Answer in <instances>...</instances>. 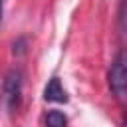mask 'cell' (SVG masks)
<instances>
[{
    "label": "cell",
    "instance_id": "cell-7",
    "mask_svg": "<svg viewBox=\"0 0 127 127\" xmlns=\"http://www.w3.org/2000/svg\"><path fill=\"white\" fill-rule=\"evenodd\" d=\"M2 14H4V0H0V24H2Z\"/></svg>",
    "mask_w": 127,
    "mask_h": 127
},
{
    "label": "cell",
    "instance_id": "cell-3",
    "mask_svg": "<svg viewBox=\"0 0 127 127\" xmlns=\"http://www.w3.org/2000/svg\"><path fill=\"white\" fill-rule=\"evenodd\" d=\"M44 99L46 101H52V103H67V91L64 89L60 77H52L46 87H44Z\"/></svg>",
    "mask_w": 127,
    "mask_h": 127
},
{
    "label": "cell",
    "instance_id": "cell-6",
    "mask_svg": "<svg viewBox=\"0 0 127 127\" xmlns=\"http://www.w3.org/2000/svg\"><path fill=\"white\" fill-rule=\"evenodd\" d=\"M12 48H14V54H24L26 52V38H18L14 44H12Z\"/></svg>",
    "mask_w": 127,
    "mask_h": 127
},
{
    "label": "cell",
    "instance_id": "cell-4",
    "mask_svg": "<svg viewBox=\"0 0 127 127\" xmlns=\"http://www.w3.org/2000/svg\"><path fill=\"white\" fill-rule=\"evenodd\" d=\"M44 121H46V127H67V117L58 109H50Z\"/></svg>",
    "mask_w": 127,
    "mask_h": 127
},
{
    "label": "cell",
    "instance_id": "cell-1",
    "mask_svg": "<svg viewBox=\"0 0 127 127\" xmlns=\"http://www.w3.org/2000/svg\"><path fill=\"white\" fill-rule=\"evenodd\" d=\"M22 91H24V73L18 67H12L6 71L2 79V101L10 113H14L22 103Z\"/></svg>",
    "mask_w": 127,
    "mask_h": 127
},
{
    "label": "cell",
    "instance_id": "cell-5",
    "mask_svg": "<svg viewBox=\"0 0 127 127\" xmlns=\"http://www.w3.org/2000/svg\"><path fill=\"white\" fill-rule=\"evenodd\" d=\"M117 22H119L121 32L127 34V0H121V2H119V16H117Z\"/></svg>",
    "mask_w": 127,
    "mask_h": 127
},
{
    "label": "cell",
    "instance_id": "cell-2",
    "mask_svg": "<svg viewBox=\"0 0 127 127\" xmlns=\"http://www.w3.org/2000/svg\"><path fill=\"white\" fill-rule=\"evenodd\" d=\"M107 83H109V89L117 97H123L127 93V48L115 54L109 73H107Z\"/></svg>",
    "mask_w": 127,
    "mask_h": 127
}]
</instances>
